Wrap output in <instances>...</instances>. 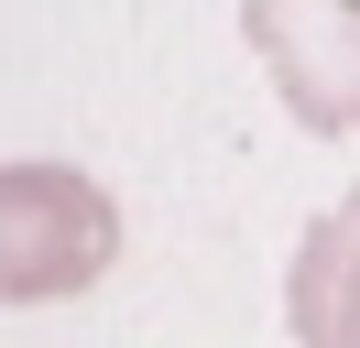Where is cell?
I'll return each mask as SVG.
<instances>
[{
    "label": "cell",
    "mask_w": 360,
    "mask_h": 348,
    "mask_svg": "<svg viewBox=\"0 0 360 348\" xmlns=\"http://www.w3.org/2000/svg\"><path fill=\"white\" fill-rule=\"evenodd\" d=\"M120 261V207L77 163H0V304L88 294Z\"/></svg>",
    "instance_id": "obj_1"
},
{
    "label": "cell",
    "mask_w": 360,
    "mask_h": 348,
    "mask_svg": "<svg viewBox=\"0 0 360 348\" xmlns=\"http://www.w3.org/2000/svg\"><path fill=\"white\" fill-rule=\"evenodd\" d=\"M240 33L306 130H360V0H240Z\"/></svg>",
    "instance_id": "obj_2"
},
{
    "label": "cell",
    "mask_w": 360,
    "mask_h": 348,
    "mask_svg": "<svg viewBox=\"0 0 360 348\" xmlns=\"http://www.w3.org/2000/svg\"><path fill=\"white\" fill-rule=\"evenodd\" d=\"M284 316H295V348H360V196H338L295 239Z\"/></svg>",
    "instance_id": "obj_3"
}]
</instances>
